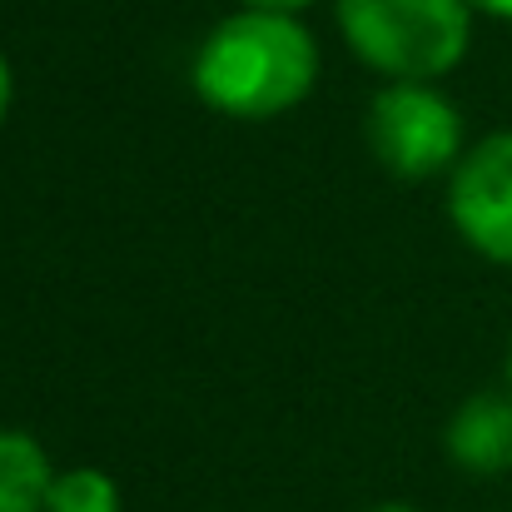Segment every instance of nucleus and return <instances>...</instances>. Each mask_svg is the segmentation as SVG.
<instances>
[{
	"instance_id": "9b49d317",
	"label": "nucleus",
	"mask_w": 512,
	"mask_h": 512,
	"mask_svg": "<svg viewBox=\"0 0 512 512\" xmlns=\"http://www.w3.org/2000/svg\"><path fill=\"white\" fill-rule=\"evenodd\" d=\"M368 512H418V508H408V503H378V508H368Z\"/></svg>"
},
{
	"instance_id": "7ed1b4c3",
	"label": "nucleus",
	"mask_w": 512,
	"mask_h": 512,
	"mask_svg": "<svg viewBox=\"0 0 512 512\" xmlns=\"http://www.w3.org/2000/svg\"><path fill=\"white\" fill-rule=\"evenodd\" d=\"M363 140L383 170L393 179H408V184L453 174V165L468 150L458 100L428 80L378 85L368 95V110H363Z\"/></svg>"
},
{
	"instance_id": "6e6552de",
	"label": "nucleus",
	"mask_w": 512,
	"mask_h": 512,
	"mask_svg": "<svg viewBox=\"0 0 512 512\" xmlns=\"http://www.w3.org/2000/svg\"><path fill=\"white\" fill-rule=\"evenodd\" d=\"M239 5H254V10H284V15H304L314 5H334V0H239Z\"/></svg>"
},
{
	"instance_id": "0eeeda50",
	"label": "nucleus",
	"mask_w": 512,
	"mask_h": 512,
	"mask_svg": "<svg viewBox=\"0 0 512 512\" xmlns=\"http://www.w3.org/2000/svg\"><path fill=\"white\" fill-rule=\"evenodd\" d=\"M125 498H120V483L105 473V468H60L55 483H50V498H45V512H120Z\"/></svg>"
},
{
	"instance_id": "9d476101",
	"label": "nucleus",
	"mask_w": 512,
	"mask_h": 512,
	"mask_svg": "<svg viewBox=\"0 0 512 512\" xmlns=\"http://www.w3.org/2000/svg\"><path fill=\"white\" fill-rule=\"evenodd\" d=\"M473 15H488V20H508L512 25V0H468Z\"/></svg>"
},
{
	"instance_id": "1a4fd4ad",
	"label": "nucleus",
	"mask_w": 512,
	"mask_h": 512,
	"mask_svg": "<svg viewBox=\"0 0 512 512\" xmlns=\"http://www.w3.org/2000/svg\"><path fill=\"white\" fill-rule=\"evenodd\" d=\"M10 105H15V70H10V60L0 50V125L10 120Z\"/></svg>"
},
{
	"instance_id": "39448f33",
	"label": "nucleus",
	"mask_w": 512,
	"mask_h": 512,
	"mask_svg": "<svg viewBox=\"0 0 512 512\" xmlns=\"http://www.w3.org/2000/svg\"><path fill=\"white\" fill-rule=\"evenodd\" d=\"M443 453L468 478H503V473H512V393L508 388L468 393L453 408L448 428H443Z\"/></svg>"
},
{
	"instance_id": "20e7f679",
	"label": "nucleus",
	"mask_w": 512,
	"mask_h": 512,
	"mask_svg": "<svg viewBox=\"0 0 512 512\" xmlns=\"http://www.w3.org/2000/svg\"><path fill=\"white\" fill-rule=\"evenodd\" d=\"M448 224L478 259L512 269V130L463 150L448 174Z\"/></svg>"
},
{
	"instance_id": "f03ea898",
	"label": "nucleus",
	"mask_w": 512,
	"mask_h": 512,
	"mask_svg": "<svg viewBox=\"0 0 512 512\" xmlns=\"http://www.w3.org/2000/svg\"><path fill=\"white\" fill-rule=\"evenodd\" d=\"M334 25L348 55L383 85L453 75L473 50L468 0H334Z\"/></svg>"
},
{
	"instance_id": "423d86ee",
	"label": "nucleus",
	"mask_w": 512,
	"mask_h": 512,
	"mask_svg": "<svg viewBox=\"0 0 512 512\" xmlns=\"http://www.w3.org/2000/svg\"><path fill=\"white\" fill-rule=\"evenodd\" d=\"M55 473L60 468L35 433L0 423V512H45Z\"/></svg>"
},
{
	"instance_id": "f8f14e48",
	"label": "nucleus",
	"mask_w": 512,
	"mask_h": 512,
	"mask_svg": "<svg viewBox=\"0 0 512 512\" xmlns=\"http://www.w3.org/2000/svg\"><path fill=\"white\" fill-rule=\"evenodd\" d=\"M503 388L512 393V348H508V363H503Z\"/></svg>"
},
{
	"instance_id": "f257e3e1",
	"label": "nucleus",
	"mask_w": 512,
	"mask_h": 512,
	"mask_svg": "<svg viewBox=\"0 0 512 512\" xmlns=\"http://www.w3.org/2000/svg\"><path fill=\"white\" fill-rule=\"evenodd\" d=\"M319 70L324 50L304 15L239 5L204 30L189 60V85L214 115L259 125L299 110L314 95Z\"/></svg>"
}]
</instances>
